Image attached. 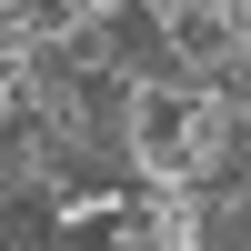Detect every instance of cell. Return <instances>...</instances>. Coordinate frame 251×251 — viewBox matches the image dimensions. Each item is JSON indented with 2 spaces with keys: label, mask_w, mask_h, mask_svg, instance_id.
<instances>
[{
  "label": "cell",
  "mask_w": 251,
  "mask_h": 251,
  "mask_svg": "<svg viewBox=\"0 0 251 251\" xmlns=\"http://www.w3.org/2000/svg\"><path fill=\"white\" fill-rule=\"evenodd\" d=\"M201 141H211V100L201 91H141L131 100V151L151 171H191Z\"/></svg>",
  "instance_id": "1"
}]
</instances>
